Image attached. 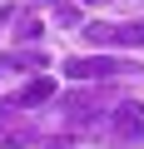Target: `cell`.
<instances>
[{
	"label": "cell",
	"mask_w": 144,
	"mask_h": 149,
	"mask_svg": "<svg viewBox=\"0 0 144 149\" xmlns=\"http://www.w3.org/2000/svg\"><path fill=\"white\" fill-rule=\"evenodd\" d=\"M65 74H75V80H119V74H139V65L129 60H109V55H75L65 60Z\"/></svg>",
	"instance_id": "obj_1"
},
{
	"label": "cell",
	"mask_w": 144,
	"mask_h": 149,
	"mask_svg": "<svg viewBox=\"0 0 144 149\" xmlns=\"http://www.w3.org/2000/svg\"><path fill=\"white\" fill-rule=\"evenodd\" d=\"M114 35H119V45H144V20H134V25H114Z\"/></svg>",
	"instance_id": "obj_5"
},
{
	"label": "cell",
	"mask_w": 144,
	"mask_h": 149,
	"mask_svg": "<svg viewBox=\"0 0 144 149\" xmlns=\"http://www.w3.org/2000/svg\"><path fill=\"white\" fill-rule=\"evenodd\" d=\"M50 95H55V85H50V74H40V80H30V85H25L20 95H15V104H20V109H30V104H45Z\"/></svg>",
	"instance_id": "obj_3"
},
{
	"label": "cell",
	"mask_w": 144,
	"mask_h": 149,
	"mask_svg": "<svg viewBox=\"0 0 144 149\" xmlns=\"http://www.w3.org/2000/svg\"><path fill=\"white\" fill-rule=\"evenodd\" d=\"M5 65H10V70H20V65H30V70H45V55H40V50H25V55H10Z\"/></svg>",
	"instance_id": "obj_6"
},
{
	"label": "cell",
	"mask_w": 144,
	"mask_h": 149,
	"mask_svg": "<svg viewBox=\"0 0 144 149\" xmlns=\"http://www.w3.org/2000/svg\"><path fill=\"white\" fill-rule=\"evenodd\" d=\"M0 25H5V15H0Z\"/></svg>",
	"instance_id": "obj_7"
},
{
	"label": "cell",
	"mask_w": 144,
	"mask_h": 149,
	"mask_svg": "<svg viewBox=\"0 0 144 149\" xmlns=\"http://www.w3.org/2000/svg\"><path fill=\"white\" fill-rule=\"evenodd\" d=\"M55 149H60V144H55Z\"/></svg>",
	"instance_id": "obj_8"
},
{
	"label": "cell",
	"mask_w": 144,
	"mask_h": 149,
	"mask_svg": "<svg viewBox=\"0 0 144 149\" xmlns=\"http://www.w3.org/2000/svg\"><path fill=\"white\" fill-rule=\"evenodd\" d=\"M109 129H114V139H119V144H134V139H144V104H139V100L119 104Z\"/></svg>",
	"instance_id": "obj_2"
},
{
	"label": "cell",
	"mask_w": 144,
	"mask_h": 149,
	"mask_svg": "<svg viewBox=\"0 0 144 149\" xmlns=\"http://www.w3.org/2000/svg\"><path fill=\"white\" fill-rule=\"evenodd\" d=\"M0 139H5V144H30V139H35V124H25V119H0Z\"/></svg>",
	"instance_id": "obj_4"
}]
</instances>
